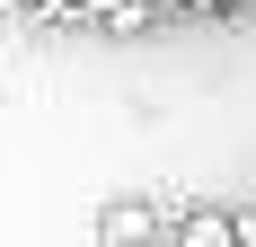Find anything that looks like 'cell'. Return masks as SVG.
<instances>
[{"instance_id": "1", "label": "cell", "mask_w": 256, "mask_h": 247, "mask_svg": "<svg viewBox=\"0 0 256 247\" xmlns=\"http://www.w3.org/2000/svg\"><path fill=\"white\" fill-rule=\"evenodd\" d=\"M98 238L106 247H142V238H159V212H150V203H106Z\"/></svg>"}, {"instance_id": "2", "label": "cell", "mask_w": 256, "mask_h": 247, "mask_svg": "<svg viewBox=\"0 0 256 247\" xmlns=\"http://www.w3.org/2000/svg\"><path fill=\"white\" fill-rule=\"evenodd\" d=\"M177 247H230V212H186V221H177Z\"/></svg>"}, {"instance_id": "3", "label": "cell", "mask_w": 256, "mask_h": 247, "mask_svg": "<svg viewBox=\"0 0 256 247\" xmlns=\"http://www.w3.org/2000/svg\"><path fill=\"white\" fill-rule=\"evenodd\" d=\"M230 247H256V212H230Z\"/></svg>"}, {"instance_id": "4", "label": "cell", "mask_w": 256, "mask_h": 247, "mask_svg": "<svg viewBox=\"0 0 256 247\" xmlns=\"http://www.w3.org/2000/svg\"><path fill=\"white\" fill-rule=\"evenodd\" d=\"M212 9H256V0H212Z\"/></svg>"}]
</instances>
